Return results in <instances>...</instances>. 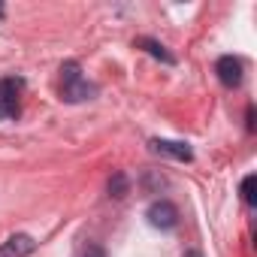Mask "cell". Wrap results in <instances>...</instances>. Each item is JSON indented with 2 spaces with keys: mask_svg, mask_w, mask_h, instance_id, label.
I'll return each mask as SVG.
<instances>
[{
  "mask_svg": "<svg viewBox=\"0 0 257 257\" xmlns=\"http://www.w3.org/2000/svg\"><path fill=\"white\" fill-rule=\"evenodd\" d=\"M94 94H97V88L82 79L79 64H76V61H67V64L61 67V100H67V103H82V100H91Z\"/></svg>",
  "mask_w": 257,
  "mask_h": 257,
  "instance_id": "1",
  "label": "cell"
},
{
  "mask_svg": "<svg viewBox=\"0 0 257 257\" xmlns=\"http://www.w3.org/2000/svg\"><path fill=\"white\" fill-rule=\"evenodd\" d=\"M25 82L22 79H0V121L19 118V97H22Z\"/></svg>",
  "mask_w": 257,
  "mask_h": 257,
  "instance_id": "2",
  "label": "cell"
},
{
  "mask_svg": "<svg viewBox=\"0 0 257 257\" xmlns=\"http://www.w3.org/2000/svg\"><path fill=\"white\" fill-rule=\"evenodd\" d=\"M146 215H149V224L158 227V230H173V227L179 224V209H176L170 200H158V203H152Z\"/></svg>",
  "mask_w": 257,
  "mask_h": 257,
  "instance_id": "3",
  "label": "cell"
},
{
  "mask_svg": "<svg viewBox=\"0 0 257 257\" xmlns=\"http://www.w3.org/2000/svg\"><path fill=\"white\" fill-rule=\"evenodd\" d=\"M215 73H218L221 85H227V88H239L242 85V61L233 58V55H224L215 64Z\"/></svg>",
  "mask_w": 257,
  "mask_h": 257,
  "instance_id": "4",
  "label": "cell"
},
{
  "mask_svg": "<svg viewBox=\"0 0 257 257\" xmlns=\"http://www.w3.org/2000/svg\"><path fill=\"white\" fill-rule=\"evenodd\" d=\"M152 152L164 155V158H173V161H191L194 152L188 143H176V140H152Z\"/></svg>",
  "mask_w": 257,
  "mask_h": 257,
  "instance_id": "5",
  "label": "cell"
},
{
  "mask_svg": "<svg viewBox=\"0 0 257 257\" xmlns=\"http://www.w3.org/2000/svg\"><path fill=\"white\" fill-rule=\"evenodd\" d=\"M31 251H34V239L25 233H16L0 245V257H28Z\"/></svg>",
  "mask_w": 257,
  "mask_h": 257,
  "instance_id": "6",
  "label": "cell"
},
{
  "mask_svg": "<svg viewBox=\"0 0 257 257\" xmlns=\"http://www.w3.org/2000/svg\"><path fill=\"white\" fill-rule=\"evenodd\" d=\"M137 46H140V49H146L152 58H158V61H164V64H173V61H176V58H173L161 43H155V40H137Z\"/></svg>",
  "mask_w": 257,
  "mask_h": 257,
  "instance_id": "7",
  "label": "cell"
},
{
  "mask_svg": "<svg viewBox=\"0 0 257 257\" xmlns=\"http://www.w3.org/2000/svg\"><path fill=\"white\" fill-rule=\"evenodd\" d=\"M109 194H112L115 200L127 197V176H124V173H115V176L109 179Z\"/></svg>",
  "mask_w": 257,
  "mask_h": 257,
  "instance_id": "8",
  "label": "cell"
},
{
  "mask_svg": "<svg viewBox=\"0 0 257 257\" xmlns=\"http://www.w3.org/2000/svg\"><path fill=\"white\" fill-rule=\"evenodd\" d=\"M254 188H257V176H245V182H242V200H245L248 206H254V203H257Z\"/></svg>",
  "mask_w": 257,
  "mask_h": 257,
  "instance_id": "9",
  "label": "cell"
},
{
  "mask_svg": "<svg viewBox=\"0 0 257 257\" xmlns=\"http://www.w3.org/2000/svg\"><path fill=\"white\" fill-rule=\"evenodd\" d=\"M91 257H100V254H97V251H94V254H91Z\"/></svg>",
  "mask_w": 257,
  "mask_h": 257,
  "instance_id": "10",
  "label": "cell"
},
{
  "mask_svg": "<svg viewBox=\"0 0 257 257\" xmlns=\"http://www.w3.org/2000/svg\"><path fill=\"white\" fill-rule=\"evenodd\" d=\"M0 16H4V7H0Z\"/></svg>",
  "mask_w": 257,
  "mask_h": 257,
  "instance_id": "11",
  "label": "cell"
}]
</instances>
